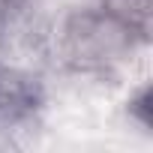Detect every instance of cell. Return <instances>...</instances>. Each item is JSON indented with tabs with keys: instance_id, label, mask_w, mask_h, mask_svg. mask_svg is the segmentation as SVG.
<instances>
[{
	"instance_id": "cell-1",
	"label": "cell",
	"mask_w": 153,
	"mask_h": 153,
	"mask_svg": "<svg viewBox=\"0 0 153 153\" xmlns=\"http://www.w3.org/2000/svg\"><path fill=\"white\" fill-rule=\"evenodd\" d=\"M147 42L132 24L120 21L105 6H84L75 9L60 21L57 51L60 60L75 72H114L132 60V54Z\"/></svg>"
},
{
	"instance_id": "cell-2",
	"label": "cell",
	"mask_w": 153,
	"mask_h": 153,
	"mask_svg": "<svg viewBox=\"0 0 153 153\" xmlns=\"http://www.w3.org/2000/svg\"><path fill=\"white\" fill-rule=\"evenodd\" d=\"M102 6L120 21L132 24L138 33L150 36V0H102Z\"/></svg>"
}]
</instances>
